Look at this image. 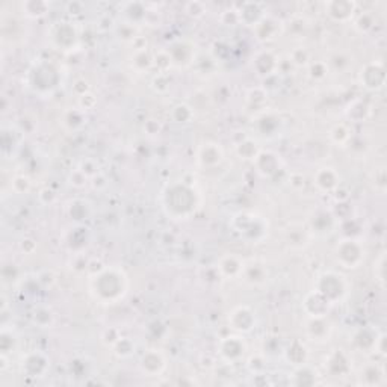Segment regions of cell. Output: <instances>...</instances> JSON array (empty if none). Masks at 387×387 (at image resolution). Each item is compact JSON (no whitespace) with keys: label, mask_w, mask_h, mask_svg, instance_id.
<instances>
[{"label":"cell","mask_w":387,"mask_h":387,"mask_svg":"<svg viewBox=\"0 0 387 387\" xmlns=\"http://www.w3.org/2000/svg\"><path fill=\"white\" fill-rule=\"evenodd\" d=\"M185 9L192 17H200V15H203V12H206V6L201 2H189L185 5Z\"/></svg>","instance_id":"cell-3"},{"label":"cell","mask_w":387,"mask_h":387,"mask_svg":"<svg viewBox=\"0 0 387 387\" xmlns=\"http://www.w3.org/2000/svg\"><path fill=\"white\" fill-rule=\"evenodd\" d=\"M47 9H48V3H47V2H35V0H31V2L23 3V11H24L28 15H32V17L43 15V14L47 12Z\"/></svg>","instance_id":"cell-2"},{"label":"cell","mask_w":387,"mask_h":387,"mask_svg":"<svg viewBox=\"0 0 387 387\" xmlns=\"http://www.w3.org/2000/svg\"><path fill=\"white\" fill-rule=\"evenodd\" d=\"M357 9V5L349 0H334L325 3V12H328L334 20L346 21L349 20Z\"/></svg>","instance_id":"cell-1"}]
</instances>
